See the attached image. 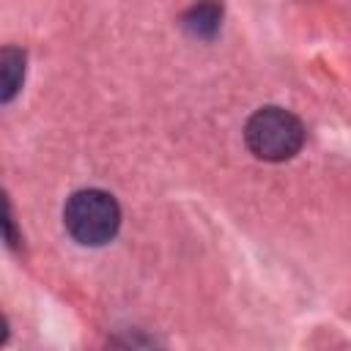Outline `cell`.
I'll return each instance as SVG.
<instances>
[{
  "label": "cell",
  "mask_w": 351,
  "mask_h": 351,
  "mask_svg": "<svg viewBox=\"0 0 351 351\" xmlns=\"http://www.w3.org/2000/svg\"><path fill=\"white\" fill-rule=\"evenodd\" d=\"M222 25V5L217 0H200L184 14V27L195 38H214Z\"/></svg>",
  "instance_id": "cell-3"
},
{
  "label": "cell",
  "mask_w": 351,
  "mask_h": 351,
  "mask_svg": "<svg viewBox=\"0 0 351 351\" xmlns=\"http://www.w3.org/2000/svg\"><path fill=\"white\" fill-rule=\"evenodd\" d=\"M247 148L263 162H285L304 143L302 121L282 107H261L244 126Z\"/></svg>",
  "instance_id": "cell-2"
},
{
  "label": "cell",
  "mask_w": 351,
  "mask_h": 351,
  "mask_svg": "<svg viewBox=\"0 0 351 351\" xmlns=\"http://www.w3.org/2000/svg\"><path fill=\"white\" fill-rule=\"evenodd\" d=\"M63 225L74 241L101 247L115 239L121 228V208L104 189H80L63 206Z\"/></svg>",
  "instance_id": "cell-1"
},
{
  "label": "cell",
  "mask_w": 351,
  "mask_h": 351,
  "mask_svg": "<svg viewBox=\"0 0 351 351\" xmlns=\"http://www.w3.org/2000/svg\"><path fill=\"white\" fill-rule=\"evenodd\" d=\"M22 77H25V55L16 49V47H5L3 55H0V99L3 104H8L16 90L22 88Z\"/></svg>",
  "instance_id": "cell-4"
}]
</instances>
